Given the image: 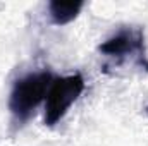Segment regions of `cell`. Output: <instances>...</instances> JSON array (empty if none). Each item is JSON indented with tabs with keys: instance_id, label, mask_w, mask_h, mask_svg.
I'll return each mask as SVG.
<instances>
[{
	"instance_id": "6da1fadb",
	"label": "cell",
	"mask_w": 148,
	"mask_h": 146,
	"mask_svg": "<svg viewBox=\"0 0 148 146\" xmlns=\"http://www.w3.org/2000/svg\"><path fill=\"white\" fill-rule=\"evenodd\" d=\"M53 74L48 71L28 74L14 83L9 98V110L16 120L24 122L31 117L40 102L48 93L50 84L53 83Z\"/></svg>"
},
{
	"instance_id": "7a4b0ae2",
	"label": "cell",
	"mask_w": 148,
	"mask_h": 146,
	"mask_svg": "<svg viewBox=\"0 0 148 146\" xmlns=\"http://www.w3.org/2000/svg\"><path fill=\"white\" fill-rule=\"evenodd\" d=\"M84 91V79L79 72L55 77L48 88L45 102V124L55 126Z\"/></svg>"
},
{
	"instance_id": "3957f363",
	"label": "cell",
	"mask_w": 148,
	"mask_h": 146,
	"mask_svg": "<svg viewBox=\"0 0 148 146\" xmlns=\"http://www.w3.org/2000/svg\"><path fill=\"white\" fill-rule=\"evenodd\" d=\"M100 53L121 64L126 59H133L138 65L148 69V60L145 55V35L141 28H122L114 36L105 40L98 46Z\"/></svg>"
},
{
	"instance_id": "277c9868",
	"label": "cell",
	"mask_w": 148,
	"mask_h": 146,
	"mask_svg": "<svg viewBox=\"0 0 148 146\" xmlns=\"http://www.w3.org/2000/svg\"><path fill=\"white\" fill-rule=\"evenodd\" d=\"M84 2L77 0V2H60V0H53L48 3V14L53 24L62 26L74 21L79 14V10L83 9Z\"/></svg>"
}]
</instances>
